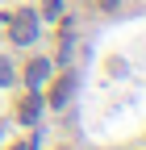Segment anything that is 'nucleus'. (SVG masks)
<instances>
[{"instance_id":"obj_1","label":"nucleus","mask_w":146,"mask_h":150,"mask_svg":"<svg viewBox=\"0 0 146 150\" xmlns=\"http://www.w3.org/2000/svg\"><path fill=\"white\" fill-rule=\"evenodd\" d=\"M38 29H42L38 8H17L9 17V42H17V46H33L38 42Z\"/></svg>"},{"instance_id":"obj_2","label":"nucleus","mask_w":146,"mask_h":150,"mask_svg":"<svg viewBox=\"0 0 146 150\" xmlns=\"http://www.w3.org/2000/svg\"><path fill=\"white\" fill-rule=\"evenodd\" d=\"M38 117H42V92L38 88H25V96L17 100V121H21V125H33Z\"/></svg>"},{"instance_id":"obj_3","label":"nucleus","mask_w":146,"mask_h":150,"mask_svg":"<svg viewBox=\"0 0 146 150\" xmlns=\"http://www.w3.org/2000/svg\"><path fill=\"white\" fill-rule=\"evenodd\" d=\"M50 83V59H29V67H25V88H46Z\"/></svg>"},{"instance_id":"obj_4","label":"nucleus","mask_w":146,"mask_h":150,"mask_svg":"<svg viewBox=\"0 0 146 150\" xmlns=\"http://www.w3.org/2000/svg\"><path fill=\"white\" fill-rule=\"evenodd\" d=\"M71 92H75V75H63V79L50 88V104H54V108H63V104L71 100Z\"/></svg>"},{"instance_id":"obj_5","label":"nucleus","mask_w":146,"mask_h":150,"mask_svg":"<svg viewBox=\"0 0 146 150\" xmlns=\"http://www.w3.org/2000/svg\"><path fill=\"white\" fill-rule=\"evenodd\" d=\"M38 17H42V21H59V17H63V0H42Z\"/></svg>"},{"instance_id":"obj_6","label":"nucleus","mask_w":146,"mask_h":150,"mask_svg":"<svg viewBox=\"0 0 146 150\" xmlns=\"http://www.w3.org/2000/svg\"><path fill=\"white\" fill-rule=\"evenodd\" d=\"M117 4H121V0H100V8H108V13H113Z\"/></svg>"}]
</instances>
